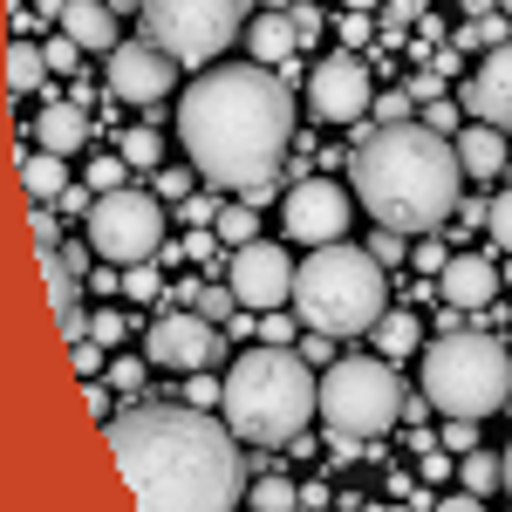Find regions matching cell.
<instances>
[{
  "label": "cell",
  "instance_id": "6da1fadb",
  "mask_svg": "<svg viewBox=\"0 0 512 512\" xmlns=\"http://www.w3.org/2000/svg\"><path fill=\"white\" fill-rule=\"evenodd\" d=\"M178 137L205 185H226L246 205H260L294 144V96L267 62L198 69V82L178 96Z\"/></svg>",
  "mask_w": 512,
  "mask_h": 512
},
{
  "label": "cell",
  "instance_id": "7a4b0ae2",
  "mask_svg": "<svg viewBox=\"0 0 512 512\" xmlns=\"http://www.w3.org/2000/svg\"><path fill=\"white\" fill-rule=\"evenodd\" d=\"M110 451L144 512H233L246 499L233 424L192 403H144L110 417Z\"/></svg>",
  "mask_w": 512,
  "mask_h": 512
},
{
  "label": "cell",
  "instance_id": "3957f363",
  "mask_svg": "<svg viewBox=\"0 0 512 512\" xmlns=\"http://www.w3.org/2000/svg\"><path fill=\"white\" fill-rule=\"evenodd\" d=\"M465 164L458 144L431 123H376L349 158V192L390 233H431L458 212Z\"/></svg>",
  "mask_w": 512,
  "mask_h": 512
},
{
  "label": "cell",
  "instance_id": "277c9868",
  "mask_svg": "<svg viewBox=\"0 0 512 512\" xmlns=\"http://www.w3.org/2000/svg\"><path fill=\"white\" fill-rule=\"evenodd\" d=\"M226 424L233 437H253V444H294L301 424L321 410V383H315V362L301 349H246L226 369Z\"/></svg>",
  "mask_w": 512,
  "mask_h": 512
},
{
  "label": "cell",
  "instance_id": "5b68a950",
  "mask_svg": "<svg viewBox=\"0 0 512 512\" xmlns=\"http://www.w3.org/2000/svg\"><path fill=\"white\" fill-rule=\"evenodd\" d=\"M294 315L321 335H376V321L390 315V280L369 246H315L308 267L294 274Z\"/></svg>",
  "mask_w": 512,
  "mask_h": 512
},
{
  "label": "cell",
  "instance_id": "8992f818",
  "mask_svg": "<svg viewBox=\"0 0 512 512\" xmlns=\"http://www.w3.org/2000/svg\"><path fill=\"white\" fill-rule=\"evenodd\" d=\"M424 396L444 417H492L512 396V355L506 342L478 335V328H444L424 349Z\"/></svg>",
  "mask_w": 512,
  "mask_h": 512
},
{
  "label": "cell",
  "instance_id": "52a82bcc",
  "mask_svg": "<svg viewBox=\"0 0 512 512\" xmlns=\"http://www.w3.org/2000/svg\"><path fill=\"white\" fill-rule=\"evenodd\" d=\"M403 383H396L390 355H342V362H328V376H321V424L335 437H383L403 417Z\"/></svg>",
  "mask_w": 512,
  "mask_h": 512
},
{
  "label": "cell",
  "instance_id": "ba28073f",
  "mask_svg": "<svg viewBox=\"0 0 512 512\" xmlns=\"http://www.w3.org/2000/svg\"><path fill=\"white\" fill-rule=\"evenodd\" d=\"M239 21H246V0H144V35L185 69H205L212 55H226Z\"/></svg>",
  "mask_w": 512,
  "mask_h": 512
},
{
  "label": "cell",
  "instance_id": "9c48e42d",
  "mask_svg": "<svg viewBox=\"0 0 512 512\" xmlns=\"http://www.w3.org/2000/svg\"><path fill=\"white\" fill-rule=\"evenodd\" d=\"M164 246V205L151 192H103L89 212V253L110 260V267H137V260H158Z\"/></svg>",
  "mask_w": 512,
  "mask_h": 512
},
{
  "label": "cell",
  "instance_id": "30bf717a",
  "mask_svg": "<svg viewBox=\"0 0 512 512\" xmlns=\"http://www.w3.org/2000/svg\"><path fill=\"white\" fill-rule=\"evenodd\" d=\"M349 219H355V192L328 185V178H301V185L287 192V205H280L287 239H301L308 253H315V246H335V239H349Z\"/></svg>",
  "mask_w": 512,
  "mask_h": 512
},
{
  "label": "cell",
  "instance_id": "8fae6325",
  "mask_svg": "<svg viewBox=\"0 0 512 512\" xmlns=\"http://www.w3.org/2000/svg\"><path fill=\"white\" fill-rule=\"evenodd\" d=\"M294 260L280 253L274 239H253V246H233V260H226V280H233L239 308L246 315H274L280 301H294Z\"/></svg>",
  "mask_w": 512,
  "mask_h": 512
},
{
  "label": "cell",
  "instance_id": "7c38bea8",
  "mask_svg": "<svg viewBox=\"0 0 512 512\" xmlns=\"http://www.w3.org/2000/svg\"><path fill=\"white\" fill-rule=\"evenodd\" d=\"M144 355L164 362V369H212V362L226 355V328L205 321L198 308H185V315H158L151 328H144Z\"/></svg>",
  "mask_w": 512,
  "mask_h": 512
},
{
  "label": "cell",
  "instance_id": "4fadbf2b",
  "mask_svg": "<svg viewBox=\"0 0 512 512\" xmlns=\"http://www.w3.org/2000/svg\"><path fill=\"white\" fill-rule=\"evenodd\" d=\"M178 55H164L158 41H123L117 55H110V89H117L123 103H137V110H151V103H164L171 89H178Z\"/></svg>",
  "mask_w": 512,
  "mask_h": 512
},
{
  "label": "cell",
  "instance_id": "5bb4252c",
  "mask_svg": "<svg viewBox=\"0 0 512 512\" xmlns=\"http://www.w3.org/2000/svg\"><path fill=\"white\" fill-rule=\"evenodd\" d=\"M308 103H315L321 123H355L362 110H369V69H362L355 55H328V62H315Z\"/></svg>",
  "mask_w": 512,
  "mask_h": 512
},
{
  "label": "cell",
  "instance_id": "9a60e30c",
  "mask_svg": "<svg viewBox=\"0 0 512 512\" xmlns=\"http://www.w3.org/2000/svg\"><path fill=\"white\" fill-rule=\"evenodd\" d=\"M478 123H492V130H512V41H499L485 62H478V76L465 82V96H458Z\"/></svg>",
  "mask_w": 512,
  "mask_h": 512
},
{
  "label": "cell",
  "instance_id": "2e32d148",
  "mask_svg": "<svg viewBox=\"0 0 512 512\" xmlns=\"http://www.w3.org/2000/svg\"><path fill=\"white\" fill-rule=\"evenodd\" d=\"M41 260V280H48V301H55V315H69L76 308V294L89 287V246H35Z\"/></svg>",
  "mask_w": 512,
  "mask_h": 512
},
{
  "label": "cell",
  "instance_id": "e0dca14e",
  "mask_svg": "<svg viewBox=\"0 0 512 512\" xmlns=\"http://www.w3.org/2000/svg\"><path fill=\"white\" fill-rule=\"evenodd\" d=\"M444 301H451V308H492V301H499V267H492V260H478V253H458V260H444Z\"/></svg>",
  "mask_w": 512,
  "mask_h": 512
},
{
  "label": "cell",
  "instance_id": "ac0fdd59",
  "mask_svg": "<svg viewBox=\"0 0 512 512\" xmlns=\"http://www.w3.org/2000/svg\"><path fill=\"white\" fill-rule=\"evenodd\" d=\"M62 35L82 41L89 55H117L123 41H117V7L110 0H69L62 7Z\"/></svg>",
  "mask_w": 512,
  "mask_h": 512
},
{
  "label": "cell",
  "instance_id": "d6986e66",
  "mask_svg": "<svg viewBox=\"0 0 512 512\" xmlns=\"http://www.w3.org/2000/svg\"><path fill=\"white\" fill-rule=\"evenodd\" d=\"M458 164H465V178H499L512 158V144H506V130H492V123H465L458 137Z\"/></svg>",
  "mask_w": 512,
  "mask_h": 512
},
{
  "label": "cell",
  "instance_id": "ffe728a7",
  "mask_svg": "<svg viewBox=\"0 0 512 512\" xmlns=\"http://www.w3.org/2000/svg\"><path fill=\"white\" fill-rule=\"evenodd\" d=\"M35 137H41V151H55V158L82 151V144H89V117H82V103H41Z\"/></svg>",
  "mask_w": 512,
  "mask_h": 512
},
{
  "label": "cell",
  "instance_id": "44dd1931",
  "mask_svg": "<svg viewBox=\"0 0 512 512\" xmlns=\"http://www.w3.org/2000/svg\"><path fill=\"white\" fill-rule=\"evenodd\" d=\"M246 48L274 69V62H287L294 48H301V35H294V14H260L253 28H246Z\"/></svg>",
  "mask_w": 512,
  "mask_h": 512
},
{
  "label": "cell",
  "instance_id": "7402d4cb",
  "mask_svg": "<svg viewBox=\"0 0 512 512\" xmlns=\"http://www.w3.org/2000/svg\"><path fill=\"white\" fill-rule=\"evenodd\" d=\"M21 185H28V198H62L69 192V164L55 158V151H28V158H21Z\"/></svg>",
  "mask_w": 512,
  "mask_h": 512
},
{
  "label": "cell",
  "instance_id": "603a6c76",
  "mask_svg": "<svg viewBox=\"0 0 512 512\" xmlns=\"http://www.w3.org/2000/svg\"><path fill=\"white\" fill-rule=\"evenodd\" d=\"M41 76H55V69H48V55H41L35 41H14V48H7V96L41 89Z\"/></svg>",
  "mask_w": 512,
  "mask_h": 512
},
{
  "label": "cell",
  "instance_id": "cb8c5ba5",
  "mask_svg": "<svg viewBox=\"0 0 512 512\" xmlns=\"http://www.w3.org/2000/svg\"><path fill=\"white\" fill-rule=\"evenodd\" d=\"M458 478H465V492H506V451L492 458V451H465L458 458Z\"/></svg>",
  "mask_w": 512,
  "mask_h": 512
},
{
  "label": "cell",
  "instance_id": "d4e9b609",
  "mask_svg": "<svg viewBox=\"0 0 512 512\" xmlns=\"http://www.w3.org/2000/svg\"><path fill=\"white\" fill-rule=\"evenodd\" d=\"M417 328H424V321H417V315H383V321H376V349L390 355V362H396V355H410V349H417V342H424Z\"/></svg>",
  "mask_w": 512,
  "mask_h": 512
},
{
  "label": "cell",
  "instance_id": "484cf974",
  "mask_svg": "<svg viewBox=\"0 0 512 512\" xmlns=\"http://www.w3.org/2000/svg\"><path fill=\"white\" fill-rule=\"evenodd\" d=\"M212 233L226 239V246H253V239H260V219H253V205H226Z\"/></svg>",
  "mask_w": 512,
  "mask_h": 512
},
{
  "label": "cell",
  "instance_id": "4316f807",
  "mask_svg": "<svg viewBox=\"0 0 512 512\" xmlns=\"http://www.w3.org/2000/svg\"><path fill=\"white\" fill-rule=\"evenodd\" d=\"M246 499H253V512H294V506H301V492H294L287 478H260Z\"/></svg>",
  "mask_w": 512,
  "mask_h": 512
},
{
  "label": "cell",
  "instance_id": "83f0119b",
  "mask_svg": "<svg viewBox=\"0 0 512 512\" xmlns=\"http://www.w3.org/2000/svg\"><path fill=\"white\" fill-rule=\"evenodd\" d=\"M123 164H130V171H151V164H158V130H123Z\"/></svg>",
  "mask_w": 512,
  "mask_h": 512
},
{
  "label": "cell",
  "instance_id": "f1b7e54d",
  "mask_svg": "<svg viewBox=\"0 0 512 512\" xmlns=\"http://www.w3.org/2000/svg\"><path fill=\"white\" fill-rule=\"evenodd\" d=\"M123 178H130L123 151H110V158H96V164H89V192H96V198H103V192H123Z\"/></svg>",
  "mask_w": 512,
  "mask_h": 512
},
{
  "label": "cell",
  "instance_id": "f546056e",
  "mask_svg": "<svg viewBox=\"0 0 512 512\" xmlns=\"http://www.w3.org/2000/svg\"><path fill=\"white\" fill-rule=\"evenodd\" d=\"M192 301H198V315H205V321H233V308H239L233 280H226V287H198Z\"/></svg>",
  "mask_w": 512,
  "mask_h": 512
},
{
  "label": "cell",
  "instance_id": "4dcf8cb0",
  "mask_svg": "<svg viewBox=\"0 0 512 512\" xmlns=\"http://www.w3.org/2000/svg\"><path fill=\"white\" fill-rule=\"evenodd\" d=\"M41 55H48V69H55V76H69L89 48H82V41H69V35H48V41H41Z\"/></svg>",
  "mask_w": 512,
  "mask_h": 512
},
{
  "label": "cell",
  "instance_id": "1f68e13d",
  "mask_svg": "<svg viewBox=\"0 0 512 512\" xmlns=\"http://www.w3.org/2000/svg\"><path fill=\"white\" fill-rule=\"evenodd\" d=\"M89 335H96L103 349H117L123 335H130V315H117V308H96V315H89Z\"/></svg>",
  "mask_w": 512,
  "mask_h": 512
},
{
  "label": "cell",
  "instance_id": "d6a6232c",
  "mask_svg": "<svg viewBox=\"0 0 512 512\" xmlns=\"http://www.w3.org/2000/svg\"><path fill=\"white\" fill-rule=\"evenodd\" d=\"M485 226H492V239H499V246L512 253V185L492 198V205H485Z\"/></svg>",
  "mask_w": 512,
  "mask_h": 512
},
{
  "label": "cell",
  "instance_id": "836d02e7",
  "mask_svg": "<svg viewBox=\"0 0 512 512\" xmlns=\"http://www.w3.org/2000/svg\"><path fill=\"white\" fill-rule=\"evenodd\" d=\"M158 287H164V274H151V260H137V267L123 274V294H130V301H151Z\"/></svg>",
  "mask_w": 512,
  "mask_h": 512
},
{
  "label": "cell",
  "instance_id": "e575fe53",
  "mask_svg": "<svg viewBox=\"0 0 512 512\" xmlns=\"http://www.w3.org/2000/svg\"><path fill=\"white\" fill-rule=\"evenodd\" d=\"M198 383H185V403L192 410H212V403H226V383H205V369H192Z\"/></svg>",
  "mask_w": 512,
  "mask_h": 512
},
{
  "label": "cell",
  "instance_id": "d590c367",
  "mask_svg": "<svg viewBox=\"0 0 512 512\" xmlns=\"http://www.w3.org/2000/svg\"><path fill=\"white\" fill-rule=\"evenodd\" d=\"M103 383H110V390H137V383H144V362H137V355H117Z\"/></svg>",
  "mask_w": 512,
  "mask_h": 512
},
{
  "label": "cell",
  "instance_id": "8d00e7d4",
  "mask_svg": "<svg viewBox=\"0 0 512 512\" xmlns=\"http://www.w3.org/2000/svg\"><path fill=\"white\" fill-rule=\"evenodd\" d=\"M444 444H451L458 458H465V451H478V424H472V417H451V424H444Z\"/></svg>",
  "mask_w": 512,
  "mask_h": 512
},
{
  "label": "cell",
  "instance_id": "74e56055",
  "mask_svg": "<svg viewBox=\"0 0 512 512\" xmlns=\"http://www.w3.org/2000/svg\"><path fill=\"white\" fill-rule=\"evenodd\" d=\"M178 219H192V226H219V205H212V198H178Z\"/></svg>",
  "mask_w": 512,
  "mask_h": 512
},
{
  "label": "cell",
  "instance_id": "f35d334b",
  "mask_svg": "<svg viewBox=\"0 0 512 512\" xmlns=\"http://www.w3.org/2000/svg\"><path fill=\"white\" fill-rule=\"evenodd\" d=\"M376 117L383 123H410V89H390V96L376 103Z\"/></svg>",
  "mask_w": 512,
  "mask_h": 512
},
{
  "label": "cell",
  "instance_id": "ab89813d",
  "mask_svg": "<svg viewBox=\"0 0 512 512\" xmlns=\"http://www.w3.org/2000/svg\"><path fill=\"white\" fill-rule=\"evenodd\" d=\"M369 253H376L383 267H390V260H403V233H390V226H383V233H369Z\"/></svg>",
  "mask_w": 512,
  "mask_h": 512
},
{
  "label": "cell",
  "instance_id": "60d3db41",
  "mask_svg": "<svg viewBox=\"0 0 512 512\" xmlns=\"http://www.w3.org/2000/svg\"><path fill=\"white\" fill-rule=\"evenodd\" d=\"M458 110H465V103H431V130H444V137H458Z\"/></svg>",
  "mask_w": 512,
  "mask_h": 512
},
{
  "label": "cell",
  "instance_id": "b9f144b4",
  "mask_svg": "<svg viewBox=\"0 0 512 512\" xmlns=\"http://www.w3.org/2000/svg\"><path fill=\"white\" fill-rule=\"evenodd\" d=\"M69 349H76V369H82V383H96V349H103V342H89V335H82V342H69Z\"/></svg>",
  "mask_w": 512,
  "mask_h": 512
},
{
  "label": "cell",
  "instance_id": "7bdbcfd3",
  "mask_svg": "<svg viewBox=\"0 0 512 512\" xmlns=\"http://www.w3.org/2000/svg\"><path fill=\"white\" fill-rule=\"evenodd\" d=\"M158 192H164V198H192V171H164Z\"/></svg>",
  "mask_w": 512,
  "mask_h": 512
},
{
  "label": "cell",
  "instance_id": "ee69618b",
  "mask_svg": "<svg viewBox=\"0 0 512 512\" xmlns=\"http://www.w3.org/2000/svg\"><path fill=\"white\" fill-rule=\"evenodd\" d=\"M383 7H390L396 28H403V21H424V0H383Z\"/></svg>",
  "mask_w": 512,
  "mask_h": 512
},
{
  "label": "cell",
  "instance_id": "f6af8a7d",
  "mask_svg": "<svg viewBox=\"0 0 512 512\" xmlns=\"http://www.w3.org/2000/svg\"><path fill=\"white\" fill-rule=\"evenodd\" d=\"M444 260H451V253H444V246H431V239L417 246V267H424V274H444Z\"/></svg>",
  "mask_w": 512,
  "mask_h": 512
},
{
  "label": "cell",
  "instance_id": "bcb514c9",
  "mask_svg": "<svg viewBox=\"0 0 512 512\" xmlns=\"http://www.w3.org/2000/svg\"><path fill=\"white\" fill-rule=\"evenodd\" d=\"M294 35H301V41L321 35V14H315V7H294Z\"/></svg>",
  "mask_w": 512,
  "mask_h": 512
},
{
  "label": "cell",
  "instance_id": "7dc6e473",
  "mask_svg": "<svg viewBox=\"0 0 512 512\" xmlns=\"http://www.w3.org/2000/svg\"><path fill=\"white\" fill-rule=\"evenodd\" d=\"M35 246H62V239H55V219H48L41 205H35Z\"/></svg>",
  "mask_w": 512,
  "mask_h": 512
},
{
  "label": "cell",
  "instance_id": "c3c4849f",
  "mask_svg": "<svg viewBox=\"0 0 512 512\" xmlns=\"http://www.w3.org/2000/svg\"><path fill=\"white\" fill-rule=\"evenodd\" d=\"M301 355H308V362H328V335H321V328H308V342H301Z\"/></svg>",
  "mask_w": 512,
  "mask_h": 512
},
{
  "label": "cell",
  "instance_id": "681fc988",
  "mask_svg": "<svg viewBox=\"0 0 512 512\" xmlns=\"http://www.w3.org/2000/svg\"><path fill=\"white\" fill-rule=\"evenodd\" d=\"M89 410H96V417L110 424V383H89Z\"/></svg>",
  "mask_w": 512,
  "mask_h": 512
},
{
  "label": "cell",
  "instance_id": "f907efd6",
  "mask_svg": "<svg viewBox=\"0 0 512 512\" xmlns=\"http://www.w3.org/2000/svg\"><path fill=\"white\" fill-rule=\"evenodd\" d=\"M437 512H485V506H478V492H458V499H444Z\"/></svg>",
  "mask_w": 512,
  "mask_h": 512
},
{
  "label": "cell",
  "instance_id": "816d5d0a",
  "mask_svg": "<svg viewBox=\"0 0 512 512\" xmlns=\"http://www.w3.org/2000/svg\"><path fill=\"white\" fill-rule=\"evenodd\" d=\"M342 7H349V14H369V7H383V0H342Z\"/></svg>",
  "mask_w": 512,
  "mask_h": 512
},
{
  "label": "cell",
  "instance_id": "f5cc1de1",
  "mask_svg": "<svg viewBox=\"0 0 512 512\" xmlns=\"http://www.w3.org/2000/svg\"><path fill=\"white\" fill-rule=\"evenodd\" d=\"M110 7H117V14H130V7H137V14H144V0H110Z\"/></svg>",
  "mask_w": 512,
  "mask_h": 512
},
{
  "label": "cell",
  "instance_id": "db71d44e",
  "mask_svg": "<svg viewBox=\"0 0 512 512\" xmlns=\"http://www.w3.org/2000/svg\"><path fill=\"white\" fill-rule=\"evenodd\" d=\"M362 512H410V506H362Z\"/></svg>",
  "mask_w": 512,
  "mask_h": 512
},
{
  "label": "cell",
  "instance_id": "11a10c76",
  "mask_svg": "<svg viewBox=\"0 0 512 512\" xmlns=\"http://www.w3.org/2000/svg\"><path fill=\"white\" fill-rule=\"evenodd\" d=\"M506 492H512V444H506Z\"/></svg>",
  "mask_w": 512,
  "mask_h": 512
},
{
  "label": "cell",
  "instance_id": "9f6ffc18",
  "mask_svg": "<svg viewBox=\"0 0 512 512\" xmlns=\"http://www.w3.org/2000/svg\"><path fill=\"white\" fill-rule=\"evenodd\" d=\"M499 7H506V21H512V0H499Z\"/></svg>",
  "mask_w": 512,
  "mask_h": 512
},
{
  "label": "cell",
  "instance_id": "6f0895ef",
  "mask_svg": "<svg viewBox=\"0 0 512 512\" xmlns=\"http://www.w3.org/2000/svg\"><path fill=\"white\" fill-rule=\"evenodd\" d=\"M308 512H328V506H308Z\"/></svg>",
  "mask_w": 512,
  "mask_h": 512
},
{
  "label": "cell",
  "instance_id": "680465c9",
  "mask_svg": "<svg viewBox=\"0 0 512 512\" xmlns=\"http://www.w3.org/2000/svg\"><path fill=\"white\" fill-rule=\"evenodd\" d=\"M506 171H512V158H506Z\"/></svg>",
  "mask_w": 512,
  "mask_h": 512
}]
</instances>
